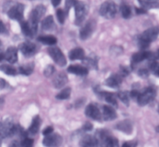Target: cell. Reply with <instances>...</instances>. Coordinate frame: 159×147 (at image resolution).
<instances>
[{"mask_svg":"<svg viewBox=\"0 0 159 147\" xmlns=\"http://www.w3.org/2000/svg\"><path fill=\"white\" fill-rule=\"evenodd\" d=\"M101 16L107 19H112L116 16L117 12L116 6L113 2L107 1L102 3L99 9Z\"/></svg>","mask_w":159,"mask_h":147,"instance_id":"cell-4","label":"cell"},{"mask_svg":"<svg viewBox=\"0 0 159 147\" xmlns=\"http://www.w3.org/2000/svg\"><path fill=\"white\" fill-rule=\"evenodd\" d=\"M102 116L106 121H112L116 118V113L113 108L110 106H103L102 107Z\"/></svg>","mask_w":159,"mask_h":147,"instance_id":"cell-20","label":"cell"},{"mask_svg":"<svg viewBox=\"0 0 159 147\" xmlns=\"http://www.w3.org/2000/svg\"><path fill=\"white\" fill-rule=\"evenodd\" d=\"M61 1V0H51V2H52V5L54 7H57V6L60 4Z\"/></svg>","mask_w":159,"mask_h":147,"instance_id":"cell-45","label":"cell"},{"mask_svg":"<svg viewBox=\"0 0 159 147\" xmlns=\"http://www.w3.org/2000/svg\"><path fill=\"white\" fill-rule=\"evenodd\" d=\"M155 97V90L153 88H148L143 93H139L138 97V102L139 105L144 106L149 104Z\"/></svg>","mask_w":159,"mask_h":147,"instance_id":"cell-6","label":"cell"},{"mask_svg":"<svg viewBox=\"0 0 159 147\" xmlns=\"http://www.w3.org/2000/svg\"><path fill=\"white\" fill-rule=\"evenodd\" d=\"M150 68L152 69V71L155 73L156 76L158 75V63L155 60H154L152 62V63L150 65Z\"/></svg>","mask_w":159,"mask_h":147,"instance_id":"cell-36","label":"cell"},{"mask_svg":"<svg viewBox=\"0 0 159 147\" xmlns=\"http://www.w3.org/2000/svg\"><path fill=\"white\" fill-rule=\"evenodd\" d=\"M41 26L44 31H51V30H52L54 27V20L52 16L50 15L47 17L42 21Z\"/></svg>","mask_w":159,"mask_h":147,"instance_id":"cell-23","label":"cell"},{"mask_svg":"<svg viewBox=\"0 0 159 147\" xmlns=\"http://www.w3.org/2000/svg\"><path fill=\"white\" fill-rule=\"evenodd\" d=\"M138 95H139V93H138L137 90H133V91L130 93V97L132 98H138Z\"/></svg>","mask_w":159,"mask_h":147,"instance_id":"cell-43","label":"cell"},{"mask_svg":"<svg viewBox=\"0 0 159 147\" xmlns=\"http://www.w3.org/2000/svg\"><path fill=\"white\" fill-rule=\"evenodd\" d=\"M139 75L142 77H146V76H148V72L147 71L146 69H141L139 71Z\"/></svg>","mask_w":159,"mask_h":147,"instance_id":"cell-42","label":"cell"},{"mask_svg":"<svg viewBox=\"0 0 159 147\" xmlns=\"http://www.w3.org/2000/svg\"><path fill=\"white\" fill-rule=\"evenodd\" d=\"M34 69V63H28L20 67V73L25 76H29L33 73Z\"/></svg>","mask_w":159,"mask_h":147,"instance_id":"cell-26","label":"cell"},{"mask_svg":"<svg viewBox=\"0 0 159 147\" xmlns=\"http://www.w3.org/2000/svg\"><path fill=\"white\" fill-rule=\"evenodd\" d=\"M158 35V28L155 27L149 28L146 30L141 35L139 39V46L142 48H145L149 46L151 42L154 41L157 39Z\"/></svg>","mask_w":159,"mask_h":147,"instance_id":"cell-2","label":"cell"},{"mask_svg":"<svg viewBox=\"0 0 159 147\" xmlns=\"http://www.w3.org/2000/svg\"><path fill=\"white\" fill-rule=\"evenodd\" d=\"M68 83V77L65 73H61L57 74L53 79V84L55 88H61L62 87Z\"/></svg>","mask_w":159,"mask_h":147,"instance_id":"cell-18","label":"cell"},{"mask_svg":"<svg viewBox=\"0 0 159 147\" xmlns=\"http://www.w3.org/2000/svg\"><path fill=\"white\" fill-rule=\"evenodd\" d=\"M0 70L3 73H6L9 76H16V69L13 66H11L9 65H2L0 66Z\"/></svg>","mask_w":159,"mask_h":147,"instance_id":"cell-28","label":"cell"},{"mask_svg":"<svg viewBox=\"0 0 159 147\" xmlns=\"http://www.w3.org/2000/svg\"><path fill=\"white\" fill-rule=\"evenodd\" d=\"M118 97L123 101V103H124L125 105L127 106L129 105V102H130V101H129V94L126 91L119 92V93H118Z\"/></svg>","mask_w":159,"mask_h":147,"instance_id":"cell-32","label":"cell"},{"mask_svg":"<svg viewBox=\"0 0 159 147\" xmlns=\"http://www.w3.org/2000/svg\"><path fill=\"white\" fill-rule=\"evenodd\" d=\"M85 64H87L89 67H92V68H96L97 64H96V61L94 60V59H88L87 60H85Z\"/></svg>","mask_w":159,"mask_h":147,"instance_id":"cell-38","label":"cell"},{"mask_svg":"<svg viewBox=\"0 0 159 147\" xmlns=\"http://www.w3.org/2000/svg\"><path fill=\"white\" fill-rule=\"evenodd\" d=\"M69 59L71 60H84L85 59V51L82 48H76L71 50L69 52Z\"/></svg>","mask_w":159,"mask_h":147,"instance_id":"cell-22","label":"cell"},{"mask_svg":"<svg viewBox=\"0 0 159 147\" xmlns=\"http://www.w3.org/2000/svg\"><path fill=\"white\" fill-rule=\"evenodd\" d=\"M0 146H1V141H0Z\"/></svg>","mask_w":159,"mask_h":147,"instance_id":"cell-50","label":"cell"},{"mask_svg":"<svg viewBox=\"0 0 159 147\" xmlns=\"http://www.w3.org/2000/svg\"><path fill=\"white\" fill-rule=\"evenodd\" d=\"M96 28V22L94 20H89L85 24V26L80 31V38L82 40H86L89 37H91L93 31Z\"/></svg>","mask_w":159,"mask_h":147,"instance_id":"cell-10","label":"cell"},{"mask_svg":"<svg viewBox=\"0 0 159 147\" xmlns=\"http://www.w3.org/2000/svg\"><path fill=\"white\" fill-rule=\"evenodd\" d=\"M116 129L126 134H130L133 132V125L129 120H124L116 125Z\"/></svg>","mask_w":159,"mask_h":147,"instance_id":"cell-17","label":"cell"},{"mask_svg":"<svg viewBox=\"0 0 159 147\" xmlns=\"http://www.w3.org/2000/svg\"><path fill=\"white\" fill-rule=\"evenodd\" d=\"M74 7L75 12V23L76 25H81L85 20V17L88 13V7L86 4L82 1H76L74 4Z\"/></svg>","mask_w":159,"mask_h":147,"instance_id":"cell-3","label":"cell"},{"mask_svg":"<svg viewBox=\"0 0 159 147\" xmlns=\"http://www.w3.org/2000/svg\"><path fill=\"white\" fill-rule=\"evenodd\" d=\"M22 147H33L34 146V140L30 138H25L21 144Z\"/></svg>","mask_w":159,"mask_h":147,"instance_id":"cell-35","label":"cell"},{"mask_svg":"<svg viewBox=\"0 0 159 147\" xmlns=\"http://www.w3.org/2000/svg\"><path fill=\"white\" fill-rule=\"evenodd\" d=\"M20 49L23 55H25L26 57H31L37 52L36 45L29 41L23 42V44H21L20 46Z\"/></svg>","mask_w":159,"mask_h":147,"instance_id":"cell-11","label":"cell"},{"mask_svg":"<svg viewBox=\"0 0 159 147\" xmlns=\"http://www.w3.org/2000/svg\"><path fill=\"white\" fill-rule=\"evenodd\" d=\"M121 15L124 18L128 19L131 16V9L130 7L127 4H122L120 6Z\"/></svg>","mask_w":159,"mask_h":147,"instance_id":"cell-30","label":"cell"},{"mask_svg":"<svg viewBox=\"0 0 159 147\" xmlns=\"http://www.w3.org/2000/svg\"><path fill=\"white\" fill-rule=\"evenodd\" d=\"M148 1H152V0H148Z\"/></svg>","mask_w":159,"mask_h":147,"instance_id":"cell-51","label":"cell"},{"mask_svg":"<svg viewBox=\"0 0 159 147\" xmlns=\"http://www.w3.org/2000/svg\"><path fill=\"white\" fill-rule=\"evenodd\" d=\"M119 143L116 139L107 135L106 134H101V147H118Z\"/></svg>","mask_w":159,"mask_h":147,"instance_id":"cell-14","label":"cell"},{"mask_svg":"<svg viewBox=\"0 0 159 147\" xmlns=\"http://www.w3.org/2000/svg\"><path fill=\"white\" fill-rule=\"evenodd\" d=\"M77 0H66L65 1V9H66L67 12H68L70 9H71V6H74V4L75 3V2Z\"/></svg>","mask_w":159,"mask_h":147,"instance_id":"cell-37","label":"cell"},{"mask_svg":"<svg viewBox=\"0 0 159 147\" xmlns=\"http://www.w3.org/2000/svg\"><path fill=\"white\" fill-rule=\"evenodd\" d=\"M104 97V99L106 100L108 104H110L111 106H113V107H117V101H116V97H115L113 93H106L104 92L102 93Z\"/></svg>","mask_w":159,"mask_h":147,"instance_id":"cell-27","label":"cell"},{"mask_svg":"<svg viewBox=\"0 0 159 147\" xmlns=\"http://www.w3.org/2000/svg\"><path fill=\"white\" fill-rule=\"evenodd\" d=\"M40 118L39 116H36L34 118L32 121V124H31L30 127L29 128V132L32 135H35L38 132L39 129H40Z\"/></svg>","mask_w":159,"mask_h":147,"instance_id":"cell-24","label":"cell"},{"mask_svg":"<svg viewBox=\"0 0 159 147\" xmlns=\"http://www.w3.org/2000/svg\"><path fill=\"white\" fill-rule=\"evenodd\" d=\"M6 32V26L4 25V23H2V21L0 20V34H4Z\"/></svg>","mask_w":159,"mask_h":147,"instance_id":"cell-41","label":"cell"},{"mask_svg":"<svg viewBox=\"0 0 159 147\" xmlns=\"http://www.w3.org/2000/svg\"><path fill=\"white\" fill-rule=\"evenodd\" d=\"M57 20L58 21L60 22V23L63 24L65 23V17H66V14L65 12H64L62 9H57Z\"/></svg>","mask_w":159,"mask_h":147,"instance_id":"cell-34","label":"cell"},{"mask_svg":"<svg viewBox=\"0 0 159 147\" xmlns=\"http://www.w3.org/2000/svg\"><path fill=\"white\" fill-rule=\"evenodd\" d=\"M54 71H55L54 67L53 66V65H49L45 68L44 71H43V74H44V76H46V77H50V76H52V75L54 74Z\"/></svg>","mask_w":159,"mask_h":147,"instance_id":"cell-33","label":"cell"},{"mask_svg":"<svg viewBox=\"0 0 159 147\" xmlns=\"http://www.w3.org/2000/svg\"><path fill=\"white\" fill-rule=\"evenodd\" d=\"M122 83V78L119 75H112L106 81V84L111 88H118Z\"/></svg>","mask_w":159,"mask_h":147,"instance_id":"cell-19","label":"cell"},{"mask_svg":"<svg viewBox=\"0 0 159 147\" xmlns=\"http://www.w3.org/2000/svg\"><path fill=\"white\" fill-rule=\"evenodd\" d=\"M62 137L58 134H50L45 136L43 140V146L46 147H59L62 143Z\"/></svg>","mask_w":159,"mask_h":147,"instance_id":"cell-7","label":"cell"},{"mask_svg":"<svg viewBox=\"0 0 159 147\" xmlns=\"http://www.w3.org/2000/svg\"><path fill=\"white\" fill-rule=\"evenodd\" d=\"M68 72L73 73V74L79 75V76H85L88 74L89 71L86 67L82 66V65H70L68 68Z\"/></svg>","mask_w":159,"mask_h":147,"instance_id":"cell-21","label":"cell"},{"mask_svg":"<svg viewBox=\"0 0 159 147\" xmlns=\"http://www.w3.org/2000/svg\"><path fill=\"white\" fill-rule=\"evenodd\" d=\"M136 12L138 14H143L145 13L146 10H144V9H141V8H136Z\"/></svg>","mask_w":159,"mask_h":147,"instance_id":"cell-46","label":"cell"},{"mask_svg":"<svg viewBox=\"0 0 159 147\" xmlns=\"http://www.w3.org/2000/svg\"><path fill=\"white\" fill-rule=\"evenodd\" d=\"M53 131H54V129H53L51 126H49V127H47L46 129H44V130L43 131V135H44L45 136L48 135H50V134H51L53 132Z\"/></svg>","mask_w":159,"mask_h":147,"instance_id":"cell-39","label":"cell"},{"mask_svg":"<svg viewBox=\"0 0 159 147\" xmlns=\"http://www.w3.org/2000/svg\"><path fill=\"white\" fill-rule=\"evenodd\" d=\"M1 47H2V43L1 41H0V61H2L3 59H4V54H3L2 51Z\"/></svg>","mask_w":159,"mask_h":147,"instance_id":"cell-47","label":"cell"},{"mask_svg":"<svg viewBox=\"0 0 159 147\" xmlns=\"http://www.w3.org/2000/svg\"><path fill=\"white\" fill-rule=\"evenodd\" d=\"M82 147H96L98 146V140L92 135H85L80 141Z\"/></svg>","mask_w":159,"mask_h":147,"instance_id":"cell-15","label":"cell"},{"mask_svg":"<svg viewBox=\"0 0 159 147\" xmlns=\"http://www.w3.org/2000/svg\"><path fill=\"white\" fill-rule=\"evenodd\" d=\"M20 25H21L22 32H23L25 35L28 36V37H33V35H34L32 30H31L30 26L29 23H28V22H21Z\"/></svg>","mask_w":159,"mask_h":147,"instance_id":"cell-29","label":"cell"},{"mask_svg":"<svg viewBox=\"0 0 159 147\" xmlns=\"http://www.w3.org/2000/svg\"><path fill=\"white\" fill-rule=\"evenodd\" d=\"M48 53H49L50 56L52 58V59L55 62L56 64H57V65L61 67L66 65V59H65L63 52L58 48H57V47L49 48H48Z\"/></svg>","mask_w":159,"mask_h":147,"instance_id":"cell-5","label":"cell"},{"mask_svg":"<svg viewBox=\"0 0 159 147\" xmlns=\"http://www.w3.org/2000/svg\"><path fill=\"white\" fill-rule=\"evenodd\" d=\"M6 86V82L3 79L0 78V89L5 88Z\"/></svg>","mask_w":159,"mask_h":147,"instance_id":"cell-44","label":"cell"},{"mask_svg":"<svg viewBox=\"0 0 159 147\" xmlns=\"http://www.w3.org/2000/svg\"><path fill=\"white\" fill-rule=\"evenodd\" d=\"M23 12H24V6L20 3H17L9 9V10L8 11V16L12 20L20 21L23 18Z\"/></svg>","mask_w":159,"mask_h":147,"instance_id":"cell-8","label":"cell"},{"mask_svg":"<svg viewBox=\"0 0 159 147\" xmlns=\"http://www.w3.org/2000/svg\"><path fill=\"white\" fill-rule=\"evenodd\" d=\"M9 147H20V145L16 141V142H13L12 143H11V145L9 146Z\"/></svg>","mask_w":159,"mask_h":147,"instance_id":"cell-48","label":"cell"},{"mask_svg":"<svg viewBox=\"0 0 159 147\" xmlns=\"http://www.w3.org/2000/svg\"><path fill=\"white\" fill-rule=\"evenodd\" d=\"M37 40L47 45H54L57 43V38L54 36H40Z\"/></svg>","mask_w":159,"mask_h":147,"instance_id":"cell-25","label":"cell"},{"mask_svg":"<svg viewBox=\"0 0 159 147\" xmlns=\"http://www.w3.org/2000/svg\"><path fill=\"white\" fill-rule=\"evenodd\" d=\"M122 147H130V145L129 144V143H124V144H123Z\"/></svg>","mask_w":159,"mask_h":147,"instance_id":"cell-49","label":"cell"},{"mask_svg":"<svg viewBox=\"0 0 159 147\" xmlns=\"http://www.w3.org/2000/svg\"><path fill=\"white\" fill-rule=\"evenodd\" d=\"M45 12H46V7L43 5H39L37 7L34 8L32 12H30L28 23H29L34 34H36V32H37L38 23L40 22L41 17L44 15Z\"/></svg>","mask_w":159,"mask_h":147,"instance_id":"cell-1","label":"cell"},{"mask_svg":"<svg viewBox=\"0 0 159 147\" xmlns=\"http://www.w3.org/2000/svg\"><path fill=\"white\" fill-rule=\"evenodd\" d=\"M71 88H70V87H67V88L64 89L63 90H61V91L57 96H56V98L58 100L68 99L70 95H71Z\"/></svg>","mask_w":159,"mask_h":147,"instance_id":"cell-31","label":"cell"},{"mask_svg":"<svg viewBox=\"0 0 159 147\" xmlns=\"http://www.w3.org/2000/svg\"><path fill=\"white\" fill-rule=\"evenodd\" d=\"M17 50L15 47H9L4 54V59L10 63L13 64L17 62Z\"/></svg>","mask_w":159,"mask_h":147,"instance_id":"cell-16","label":"cell"},{"mask_svg":"<svg viewBox=\"0 0 159 147\" xmlns=\"http://www.w3.org/2000/svg\"><path fill=\"white\" fill-rule=\"evenodd\" d=\"M17 132V128L10 122H0V139L13 135Z\"/></svg>","mask_w":159,"mask_h":147,"instance_id":"cell-9","label":"cell"},{"mask_svg":"<svg viewBox=\"0 0 159 147\" xmlns=\"http://www.w3.org/2000/svg\"><path fill=\"white\" fill-rule=\"evenodd\" d=\"M85 113L86 115V116H88L89 118H92L93 120H97V121H99L102 118L101 116L100 111L99 110L97 107H96L95 104H89L86 107L85 111Z\"/></svg>","mask_w":159,"mask_h":147,"instance_id":"cell-13","label":"cell"},{"mask_svg":"<svg viewBox=\"0 0 159 147\" xmlns=\"http://www.w3.org/2000/svg\"><path fill=\"white\" fill-rule=\"evenodd\" d=\"M83 129L85 131H91L93 129V125L89 122H86L84 125Z\"/></svg>","mask_w":159,"mask_h":147,"instance_id":"cell-40","label":"cell"},{"mask_svg":"<svg viewBox=\"0 0 159 147\" xmlns=\"http://www.w3.org/2000/svg\"><path fill=\"white\" fill-rule=\"evenodd\" d=\"M155 55L154 53L149 52V51H141V52L135 53L132 56V63L137 64L142 62L144 59H149V60H155Z\"/></svg>","mask_w":159,"mask_h":147,"instance_id":"cell-12","label":"cell"}]
</instances>
